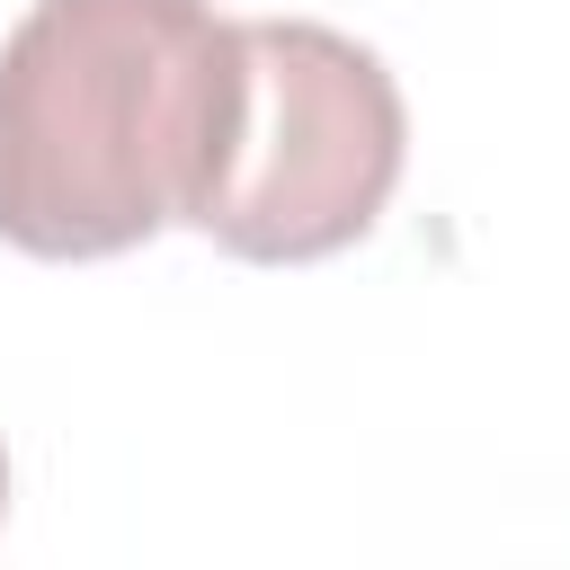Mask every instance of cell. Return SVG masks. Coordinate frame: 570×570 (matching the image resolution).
Instances as JSON below:
<instances>
[{"label":"cell","instance_id":"6da1fadb","mask_svg":"<svg viewBox=\"0 0 570 570\" xmlns=\"http://www.w3.org/2000/svg\"><path fill=\"white\" fill-rule=\"evenodd\" d=\"M240 98V18L214 0H36L0 36V240L80 267L196 232Z\"/></svg>","mask_w":570,"mask_h":570},{"label":"cell","instance_id":"7a4b0ae2","mask_svg":"<svg viewBox=\"0 0 570 570\" xmlns=\"http://www.w3.org/2000/svg\"><path fill=\"white\" fill-rule=\"evenodd\" d=\"M240 142L196 232L249 267H312L356 249L410 160V107L374 45L321 18H240Z\"/></svg>","mask_w":570,"mask_h":570},{"label":"cell","instance_id":"3957f363","mask_svg":"<svg viewBox=\"0 0 570 570\" xmlns=\"http://www.w3.org/2000/svg\"><path fill=\"white\" fill-rule=\"evenodd\" d=\"M0 517H9V445H0Z\"/></svg>","mask_w":570,"mask_h":570}]
</instances>
